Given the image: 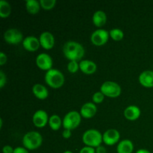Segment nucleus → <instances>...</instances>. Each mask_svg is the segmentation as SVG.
<instances>
[{
  "label": "nucleus",
  "mask_w": 153,
  "mask_h": 153,
  "mask_svg": "<svg viewBox=\"0 0 153 153\" xmlns=\"http://www.w3.org/2000/svg\"><path fill=\"white\" fill-rule=\"evenodd\" d=\"M64 55L70 61H79L85 55V49L82 44L76 41H68L63 47Z\"/></svg>",
  "instance_id": "obj_1"
},
{
  "label": "nucleus",
  "mask_w": 153,
  "mask_h": 153,
  "mask_svg": "<svg viewBox=\"0 0 153 153\" xmlns=\"http://www.w3.org/2000/svg\"><path fill=\"white\" fill-rule=\"evenodd\" d=\"M43 143L42 135L37 131H29L24 135L22 144L28 150H34L41 146Z\"/></svg>",
  "instance_id": "obj_2"
},
{
  "label": "nucleus",
  "mask_w": 153,
  "mask_h": 153,
  "mask_svg": "<svg viewBox=\"0 0 153 153\" xmlns=\"http://www.w3.org/2000/svg\"><path fill=\"white\" fill-rule=\"evenodd\" d=\"M45 82L49 87L57 89L64 85V76L60 70L57 69H51L46 73Z\"/></svg>",
  "instance_id": "obj_3"
},
{
  "label": "nucleus",
  "mask_w": 153,
  "mask_h": 153,
  "mask_svg": "<svg viewBox=\"0 0 153 153\" xmlns=\"http://www.w3.org/2000/svg\"><path fill=\"white\" fill-rule=\"evenodd\" d=\"M82 141L86 146L97 148L101 146L103 137L101 133L96 129H89L85 131L82 136Z\"/></svg>",
  "instance_id": "obj_4"
},
{
  "label": "nucleus",
  "mask_w": 153,
  "mask_h": 153,
  "mask_svg": "<svg viewBox=\"0 0 153 153\" xmlns=\"http://www.w3.org/2000/svg\"><path fill=\"white\" fill-rule=\"evenodd\" d=\"M82 120V115L76 111L68 112L63 120V126L64 129L73 130L77 128Z\"/></svg>",
  "instance_id": "obj_5"
},
{
  "label": "nucleus",
  "mask_w": 153,
  "mask_h": 153,
  "mask_svg": "<svg viewBox=\"0 0 153 153\" xmlns=\"http://www.w3.org/2000/svg\"><path fill=\"white\" fill-rule=\"evenodd\" d=\"M100 91L105 96L111 98H116L121 94L120 86L117 83L111 81L104 82L100 88Z\"/></svg>",
  "instance_id": "obj_6"
},
{
  "label": "nucleus",
  "mask_w": 153,
  "mask_h": 153,
  "mask_svg": "<svg viewBox=\"0 0 153 153\" xmlns=\"http://www.w3.org/2000/svg\"><path fill=\"white\" fill-rule=\"evenodd\" d=\"M4 40L9 44L16 45L23 41V35L16 28H9L4 33Z\"/></svg>",
  "instance_id": "obj_7"
},
{
  "label": "nucleus",
  "mask_w": 153,
  "mask_h": 153,
  "mask_svg": "<svg viewBox=\"0 0 153 153\" xmlns=\"http://www.w3.org/2000/svg\"><path fill=\"white\" fill-rule=\"evenodd\" d=\"M109 32L105 29L96 30L91 34V40L93 44L96 46H102L105 44L109 38Z\"/></svg>",
  "instance_id": "obj_8"
},
{
  "label": "nucleus",
  "mask_w": 153,
  "mask_h": 153,
  "mask_svg": "<svg viewBox=\"0 0 153 153\" xmlns=\"http://www.w3.org/2000/svg\"><path fill=\"white\" fill-rule=\"evenodd\" d=\"M103 142L108 146H113L117 143L120 137V132L117 129L111 128L104 132L102 135Z\"/></svg>",
  "instance_id": "obj_9"
},
{
  "label": "nucleus",
  "mask_w": 153,
  "mask_h": 153,
  "mask_svg": "<svg viewBox=\"0 0 153 153\" xmlns=\"http://www.w3.org/2000/svg\"><path fill=\"white\" fill-rule=\"evenodd\" d=\"M52 59L48 54H39L36 58V64L40 69L43 70H49L52 69Z\"/></svg>",
  "instance_id": "obj_10"
},
{
  "label": "nucleus",
  "mask_w": 153,
  "mask_h": 153,
  "mask_svg": "<svg viewBox=\"0 0 153 153\" xmlns=\"http://www.w3.org/2000/svg\"><path fill=\"white\" fill-rule=\"evenodd\" d=\"M49 119L47 113L43 110L37 111L32 117L33 123L37 128H43L47 124Z\"/></svg>",
  "instance_id": "obj_11"
},
{
  "label": "nucleus",
  "mask_w": 153,
  "mask_h": 153,
  "mask_svg": "<svg viewBox=\"0 0 153 153\" xmlns=\"http://www.w3.org/2000/svg\"><path fill=\"white\" fill-rule=\"evenodd\" d=\"M39 40H40V46L47 50L52 49L55 45V37L53 34L49 31H44L42 33Z\"/></svg>",
  "instance_id": "obj_12"
},
{
  "label": "nucleus",
  "mask_w": 153,
  "mask_h": 153,
  "mask_svg": "<svg viewBox=\"0 0 153 153\" xmlns=\"http://www.w3.org/2000/svg\"><path fill=\"white\" fill-rule=\"evenodd\" d=\"M22 46L29 52H35L40 47V43L37 37L34 36H28L22 41Z\"/></svg>",
  "instance_id": "obj_13"
},
{
  "label": "nucleus",
  "mask_w": 153,
  "mask_h": 153,
  "mask_svg": "<svg viewBox=\"0 0 153 153\" xmlns=\"http://www.w3.org/2000/svg\"><path fill=\"white\" fill-rule=\"evenodd\" d=\"M97 106L93 102H86L81 108L80 114L84 118H91L97 114Z\"/></svg>",
  "instance_id": "obj_14"
},
{
  "label": "nucleus",
  "mask_w": 153,
  "mask_h": 153,
  "mask_svg": "<svg viewBox=\"0 0 153 153\" xmlns=\"http://www.w3.org/2000/svg\"><path fill=\"white\" fill-rule=\"evenodd\" d=\"M139 82L140 85L145 88H152L153 87V71L145 70L142 72L139 76Z\"/></svg>",
  "instance_id": "obj_15"
},
{
  "label": "nucleus",
  "mask_w": 153,
  "mask_h": 153,
  "mask_svg": "<svg viewBox=\"0 0 153 153\" xmlns=\"http://www.w3.org/2000/svg\"><path fill=\"white\" fill-rule=\"evenodd\" d=\"M79 68L82 73L85 74H94L97 70V66L96 63L90 60H84L79 63Z\"/></svg>",
  "instance_id": "obj_16"
},
{
  "label": "nucleus",
  "mask_w": 153,
  "mask_h": 153,
  "mask_svg": "<svg viewBox=\"0 0 153 153\" xmlns=\"http://www.w3.org/2000/svg\"><path fill=\"white\" fill-rule=\"evenodd\" d=\"M124 117L128 120L134 121L138 119L140 116V110L137 106L129 105L124 110Z\"/></svg>",
  "instance_id": "obj_17"
},
{
  "label": "nucleus",
  "mask_w": 153,
  "mask_h": 153,
  "mask_svg": "<svg viewBox=\"0 0 153 153\" xmlns=\"http://www.w3.org/2000/svg\"><path fill=\"white\" fill-rule=\"evenodd\" d=\"M32 92L39 100H45L49 96V91L47 88L41 84H35L32 88Z\"/></svg>",
  "instance_id": "obj_18"
},
{
  "label": "nucleus",
  "mask_w": 153,
  "mask_h": 153,
  "mask_svg": "<svg viewBox=\"0 0 153 153\" xmlns=\"http://www.w3.org/2000/svg\"><path fill=\"white\" fill-rule=\"evenodd\" d=\"M134 149L133 143L129 140H123L120 142L117 147V153H132Z\"/></svg>",
  "instance_id": "obj_19"
},
{
  "label": "nucleus",
  "mask_w": 153,
  "mask_h": 153,
  "mask_svg": "<svg viewBox=\"0 0 153 153\" xmlns=\"http://www.w3.org/2000/svg\"><path fill=\"white\" fill-rule=\"evenodd\" d=\"M107 16L103 10H97L93 16V22L97 27H102L106 23Z\"/></svg>",
  "instance_id": "obj_20"
},
{
  "label": "nucleus",
  "mask_w": 153,
  "mask_h": 153,
  "mask_svg": "<svg viewBox=\"0 0 153 153\" xmlns=\"http://www.w3.org/2000/svg\"><path fill=\"white\" fill-rule=\"evenodd\" d=\"M25 7L28 13L31 14H36L39 12L41 6H40V1L37 0H28L25 3Z\"/></svg>",
  "instance_id": "obj_21"
},
{
  "label": "nucleus",
  "mask_w": 153,
  "mask_h": 153,
  "mask_svg": "<svg viewBox=\"0 0 153 153\" xmlns=\"http://www.w3.org/2000/svg\"><path fill=\"white\" fill-rule=\"evenodd\" d=\"M11 13V7L7 1H0V16L1 18H6L10 16Z\"/></svg>",
  "instance_id": "obj_22"
},
{
  "label": "nucleus",
  "mask_w": 153,
  "mask_h": 153,
  "mask_svg": "<svg viewBox=\"0 0 153 153\" xmlns=\"http://www.w3.org/2000/svg\"><path fill=\"white\" fill-rule=\"evenodd\" d=\"M61 123H63V122H61V117L58 115L53 114L49 117V125L50 128L54 131H57L59 129L61 128Z\"/></svg>",
  "instance_id": "obj_23"
},
{
  "label": "nucleus",
  "mask_w": 153,
  "mask_h": 153,
  "mask_svg": "<svg viewBox=\"0 0 153 153\" xmlns=\"http://www.w3.org/2000/svg\"><path fill=\"white\" fill-rule=\"evenodd\" d=\"M109 35L115 41H120L123 38V31L120 28H113L109 31Z\"/></svg>",
  "instance_id": "obj_24"
},
{
  "label": "nucleus",
  "mask_w": 153,
  "mask_h": 153,
  "mask_svg": "<svg viewBox=\"0 0 153 153\" xmlns=\"http://www.w3.org/2000/svg\"><path fill=\"white\" fill-rule=\"evenodd\" d=\"M40 6L45 10H50L56 4V0H40Z\"/></svg>",
  "instance_id": "obj_25"
},
{
  "label": "nucleus",
  "mask_w": 153,
  "mask_h": 153,
  "mask_svg": "<svg viewBox=\"0 0 153 153\" xmlns=\"http://www.w3.org/2000/svg\"><path fill=\"white\" fill-rule=\"evenodd\" d=\"M79 69H80L79 64L76 61H70L67 64V70L71 73H76L79 70Z\"/></svg>",
  "instance_id": "obj_26"
},
{
  "label": "nucleus",
  "mask_w": 153,
  "mask_h": 153,
  "mask_svg": "<svg viewBox=\"0 0 153 153\" xmlns=\"http://www.w3.org/2000/svg\"><path fill=\"white\" fill-rule=\"evenodd\" d=\"M105 95L102 94V93L100 91V92H97L93 95L92 100L93 102L96 104H99V103L102 102V101L104 100Z\"/></svg>",
  "instance_id": "obj_27"
},
{
  "label": "nucleus",
  "mask_w": 153,
  "mask_h": 153,
  "mask_svg": "<svg viewBox=\"0 0 153 153\" xmlns=\"http://www.w3.org/2000/svg\"><path fill=\"white\" fill-rule=\"evenodd\" d=\"M6 82H7V78L6 75L4 74L2 70L0 71V88H3V87L5 85Z\"/></svg>",
  "instance_id": "obj_28"
},
{
  "label": "nucleus",
  "mask_w": 153,
  "mask_h": 153,
  "mask_svg": "<svg viewBox=\"0 0 153 153\" xmlns=\"http://www.w3.org/2000/svg\"><path fill=\"white\" fill-rule=\"evenodd\" d=\"M79 153H96V149L94 147L86 146L81 149Z\"/></svg>",
  "instance_id": "obj_29"
},
{
  "label": "nucleus",
  "mask_w": 153,
  "mask_h": 153,
  "mask_svg": "<svg viewBox=\"0 0 153 153\" xmlns=\"http://www.w3.org/2000/svg\"><path fill=\"white\" fill-rule=\"evenodd\" d=\"M7 62V56L3 52H0V65H4Z\"/></svg>",
  "instance_id": "obj_30"
},
{
  "label": "nucleus",
  "mask_w": 153,
  "mask_h": 153,
  "mask_svg": "<svg viewBox=\"0 0 153 153\" xmlns=\"http://www.w3.org/2000/svg\"><path fill=\"white\" fill-rule=\"evenodd\" d=\"M13 153H29L28 149H25V147H21V146H18V147L15 148Z\"/></svg>",
  "instance_id": "obj_31"
},
{
  "label": "nucleus",
  "mask_w": 153,
  "mask_h": 153,
  "mask_svg": "<svg viewBox=\"0 0 153 153\" xmlns=\"http://www.w3.org/2000/svg\"><path fill=\"white\" fill-rule=\"evenodd\" d=\"M13 151H14V149L9 145H6L2 149L3 153H13Z\"/></svg>",
  "instance_id": "obj_32"
},
{
  "label": "nucleus",
  "mask_w": 153,
  "mask_h": 153,
  "mask_svg": "<svg viewBox=\"0 0 153 153\" xmlns=\"http://www.w3.org/2000/svg\"><path fill=\"white\" fill-rule=\"evenodd\" d=\"M71 134H72L71 130H69V129H64L62 133L63 137L65 139L70 138V137H71Z\"/></svg>",
  "instance_id": "obj_33"
},
{
  "label": "nucleus",
  "mask_w": 153,
  "mask_h": 153,
  "mask_svg": "<svg viewBox=\"0 0 153 153\" xmlns=\"http://www.w3.org/2000/svg\"><path fill=\"white\" fill-rule=\"evenodd\" d=\"M107 151H106L105 147H104L103 146H100L96 148V153H106Z\"/></svg>",
  "instance_id": "obj_34"
},
{
  "label": "nucleus",
  "mask_w": 153,
  "mask_h": 153,
  "mask_svg": "<svg viewBox=\"0 0 153 153\" xmlns=\"http://www.w3.org/2000/svg\"><path fill=\"white\" fill-rule=\"evenodd\" d=\"M136 153H151L149 151H148L147 149H140L139 150H137Z\"/></svg>",
  "instance_id": "obj_35"
},
{
  "label": "nucleus",
  "mask_w": 153,
  "mask_h": 153,
  "mask_svg": "<svg viewBox=\"0 0 153 153\" xmlns=\"http://www.w3.org/2000/svg\"><path fill=\"white\" fill-rule=\"evenodd\" d=\"M0 123H1V124H0V128H1V127H2V125H3L2 119H0Z\"/></svg>",
  "instance_id": "obj_36"
},
{
  "label": "nucleus",
  "mask_w": 153,
  "mask_h": 153,
  "mask_svg": "<svg viewBox=\"0 0 153 153\" xmlns=\"http://www.w3.org/2000/svg\"><path fill=\"white\" fill-rule=\"evenodd\" d=\"M64 153H73V152H71V151H70V150H67V151H65Z\"/></svg>",
  "instance_id": "obj_37"
}]
</instances>
